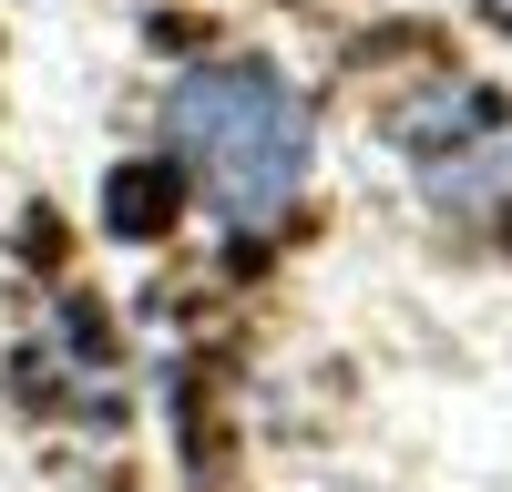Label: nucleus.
Instances as JSON below:
<instances>
[{
    "instance_id": "obj_1",
    "label": "nucleus",
    "mask_w": 512,
    "mask_h": 492,
    "mask_svg": "<svg viewBox=\"0 0 512 492\" xmlns=\"http://www.w3.org/2000/svg\"><path fill=\"white\" fill-rule=\"evenodd\" d=\"M164 134H175L185 185L236 226H267L277 205L308 185L318 164V113L297 82H277L267 62H205L164 93Z\"/></svg>"
},
{
    "instance_id": "obj_2",
    "label": "nucleus",
    "mask_w": 512,
    "mask_h": 492,
    "mask_svg": "<svg viewBox=\"0 0 512 492\" xmlns=\"http://www.w3.org/2000/svg\"><path fill=\"white\" fill-rule=\"evenodd\" d=\"M175 185H185V164H164V175H144V185H123L113 175V226H164V216H175Z\"/></svg>"
},
{
    "instance_id": "obj_3",
    "label": "nucleus",
    "mask_w": 512,
    "mask_h": 492,
    "mask_svg": "<svg viewBox=\"0 0 512 492\" xmlns=\"http://www.w3.org/2000/svg\"><path fill=\"white\" fill-rule=\"evenodd\" d=\"M492 11H512V0H492Z\"/></svg>"
}]
</instances>
